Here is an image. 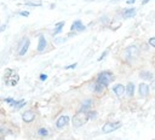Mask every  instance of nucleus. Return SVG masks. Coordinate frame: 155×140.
I'll list each match as a JSON object with an SVG mask.
<instances>
[{
    "mask_svg": "<svg viewBox=\"0 0 155 140\" xmlns=\"http://www.w3.org/2000/svg\"><path fill=\"white\" fill-rule=\"evenodd\" d=\"M29 46H30V40H29L28 36H24V37L19 41V43H18V47H17V54L21 56V57L24 56V54L28 52Z\"/></svg>",
    "mask_w": 155,
    "mask_h": 140,
    "instance_id": "3",
    "label": "nucleus"
},
{
    "mask_svg": "<svg viewBox=\"0 0 155 140\" xmlns=\"http://www.w3.org/2000/svg\"><path fill=\"white\" fill-rule=\"evenodd\" d=\"M68 123H69V116H61V117L57 119V122H56V127H57V128H63V127H65Z\"/></svg>",
    "mask_w": 155,
    "mask_h": 140,
    "instance_id": "12",
    "label": "nucleus"
},
{
    "mask_svg": "<svg viewBox=\"0 0 155 140\" xmlns=\"http://www.w3.org/2000/svg\"><path fill=\"white\" fill-rule=\"evenodd\" d=\"M113 80H114V77L110 71H102L97 75V82L103 84L104 87H108L113 82Z\"/></svg>",
    "mask_w": 155,
    "mask_h": 140,
    "instance_id": "2",
    "label": "nucleus"
},
{
    "mask_svg": "<svg viewBox=\"0 0 155 140\" xmlns=\"http://www.w3.org/2000/svg\"><path fill=\"white\" fill-rule=\"evenodd\" d=\"M76 65H78V64H76V63H74V64L67 65V66H65V69H67V70H69V69H75V68H76Z\"/></svg>",
    "mask_w": 155,
    "mask_h": 140,
    "instance_id": "27",
    "label": "nucleus"
},
{
    "mask_svg": "<svg viewBox=\"0 0 155 140\" xmlns=\"http://www.w3.org/2000/svg\"><path fill=\"white\" fill-rule=\"evenodd\" d=\"M134 93V83L133 82H128L127 86H126V94L128 97H132Z\"/></svg>",
    "mask_w": 155,
    "mask_h": 140,
    "instance_id": "16",
    "label": "nucleus"
},
{
    "mask_svg": "<svg viewBox=\"0 0 155 140\" xmlns=\"http://www.w3.org/2000/svg\"><path fill=\"white\" fill-rule=\"evenodd\" d=\"M148 43H149V46H151V47L155 48V36H154V37H150V39L148 40Z\"/></svg>",
    "mask_w": 155,
    "mask_h": 140,
    "instance_id": "25",
    "label": "nucleus"
},
{
    "mask_svg": "<svg viewBox=\"0 0 155 140\" xmlns=\"http://www.w3.org/2000/svg\"><path fill=\"white\" fill-rule=\"evenodd\" d=\"M138 88H139V89H138V93H139V95H140L142 98H145V97L149 95V92H150L149 84H147L145 82H142V83H139Z\"/></svg>",
    "mask_w": 155,
    "mask_h": 140,
    "instance_id": "7",
    "label": "nucleus"
},
{
    "mask_svg": "<svg viewBox=\"0 0 155 140\" xmlns=\"http://www.w3.org/2000/svg\"><path fill=\"white\" fill-rule=\"evenodd\" d=\"M24 105H25V101H24V100H22L21 103H19V101H17V104L15 105V109H21V107H23Z\"/></svg>",
    "mask_w": 155,
    "mask_h": 140,
    "instance_id": "24",
    "label": "nucleus"
},
{
    "mask_svg": "<svg viewBox=\"0 0 155 140\" xmlns=\"http://www.w3.org/2000/svg\"><path fill=\"white\" fill-rule=\"evenodd\" d=\"M136 2V0H126V4L127 5H132V4H134Z\"/></svg>",
    "mask_w": 155,
    "mask_h": 140,
    "instance_id": "29",
    "label": "nucleus"
},
{
    "mask_svg": "<svg viewBox=\"0 0 155 140\" xmlns=\"http://www.w3.org/2000/svg\"><path fill=\"white\" fill-rule=\"evenodd\" d=\"M22 118L24 122H33L35 118V113L33 111H25V112H23Z\"/></svg>",
    "mask_w": 155,
    "mask_h": 140,
    "instance_id": "13",
    "label": "nucleus"
},
{
    "mask_svg": "<svg viewBox=\"0 0 155 140\" xmlns=\"http://www.w3.org/2000/svg\"><path fill=\"white\" fill-rule=\"evenodd\" d=\"M140 53V48L138 45L136 43H132V45H128L126 48H125V58L127 60H133L136 59Z\"/></svg>",
    "mask_w": 155,
    "mask_h": 140,
    "instance_id": "1",
    "label": "nucleus"
},
{
    "mask_svg": "<svg viewBox=\"0 0 155 140\" xmlns=\"http://www.w3.org/2000/svg\"><path fill=\"white\" fill-rule=\"evenodd\" d=\"M104 88H105V87H104L103 84H101V83H98V82H97V83H96V86H94V93H98V94H99V93H102V92H103V89H104Z\"/></svg>",
    "mask_w": 155,
    "mask_h": 140,
    "instance_id": "18",
    "label": "nucleus"
},
{
    "mask_svg": "<svg viewBox=\"0 0 155 140\" xmlns=\"http://www.w3.org/2000/svg\"><path fill=\"white\" fill-rule=\"evenodd\" d=\"M64 24H65V22H59V23H57V24L54 25V29H53V31H52V35H53V36L59 35V34L63 31Z\"/></svg>",
    "mask_w": 155,
    "mask_h": 140,
    "instance_id": "14",
    "label": "nucleus"
},
{
    "mask_svg": "<svg viewBox=\"0 0 155 140\" xmlns=\"http://www.w3.org/2000/svg\"><path fill=\"white\" fill-rule=\"evenodd\" d=\"M120 126H121L120 122H108V123H105L103 126V129L102 130H103V133H111V132L116 130Z\"/></svg>",
    "mask_w": 155,
    "mask_h": 140,
    "instance_id": "6",
    "label": "nucleus"
},
{
    "mask_svg": "<svg viewBox=\"0 0 155 140\" xmlns=\"http://www.w3.org/2000/svg\"><path fill=\"white\" fill-rule=\"evenodd\" d=\"M150 0H142V5H145V4H148Z\"/></svg>",
    "mask_w": 155,
    "mask_h": 140,
    "instance_id": "31",
    "label": "nucleus"
},
{
    "mask_svg": "<svg viewBox=\"0 0 155 140\" xmlns=\"http://www.w3.org/2000/svg\"><path fill=\"white\" fill-rule=\"evenodd\" d=\"M4 100H5L6 103H8V104H10L11 106H13V107H15V105L17 104V101H16L15 99H12V98H5Z\"/></svg>",
    "mask_w": 155,
    "mask_h": 140,
    "instance_id": "21",
    "label": "nucleus"
},
{
    "mask_svg": "<svg viewBox=\"0 0 155 140\" xmlns=\"http://www.w3.org/2000/svg\"><path fill=\"white\" fill-rule=\"evenodd\" d=\"M91 106H92V100H91V99H86V100L82 103V105H81V107H80V111H82V112H88L90 109H91Z\"/></svg>",
    "mask_w": 155,
    "mask_h": 140,
    "instance_id": "15",
    "label": "nucleus"
},
{
    "mask_svg": "<svg viewBox=\"0 0 155 140\" xmlns=\"http://www.w3.org/2000/svg\"><path fill=\"white\" fill-rule=\"evenodd\" d=\"M137 14V10L134 7H130V8H125L122 10V17L124 18H132Z\"/></svg>",
    "mask_w": 155,
    "mask_h": 140,
    "instance_id": "10",
    "label": "nucleus"
},
{
    "mask_svg": "<svg viewBox=\"0 0 155 140\" xmlns=\"http://www.w3.org/2000/svg\"><path fill=\"white\" fill-rule=\"evenodd\" d=\"M18 14H19V16H23V17H29L30 12H29V11H19Z\"/></svg>",
    "mask_w": 155,
    "mask_h": 140,
    "instance_id": "26",
    "label": "nucleus"
},
{
    "mask_svg": "<svg viewBox=\"0 0 155 140\" xmlns=\"http://www.w3.org/2000/svg\"><path fill=\"white\" fill-rule=\"evenodd\" d=\"M113 92H114L117 97H121V95L126 92V87H125L124 84H121V83H116V84L113 87Z\"/></svg>",
    "mask_w": 155,
    "mask_h": 140,
    "instance_id": "11",
    "label": "nucleus"
},
{
    "mask_svg": "<svg viewBox=\"0 0 155 140\" xmlns=\"http://www.w3.org/2000/svg\"><path fill=\"white\" fill-rule=\"evenodd\" d=\"M46 78H47V75H46V74H41V75H40V80H41V81H45Z\"/></svg>",
    "mask_w": 155,
    "mask_h": 140,
    "instance_id": "28",
    "label": "nucleus"
},
{
    "mask_svg": "<svg viewBox=\"0 0 155 140\" xmlns=\"http://www.w3.org/2000/svg\"><path fill=\"white\" fill-rule=\"evenodd\" d=\"M46 47H47V40H46L44 34H40L39 35V41H38V52L39 53L44 52Z\"/></svg>",
    "mask_w": 155,
    "mask_h": 140,
    "instance_id": "8",
    "label": "nucleus"
},
{
    "mask_svg": "<svg viewBox=\"0 0 155 140\" xmlns=\"http://www.w3.org/2000/svg\"><path fill=\"white\" fill-rule=\"evenodd\" d=\"M96 116H97V112H96V111H88V112H87V117H88L90 119H93Z\"/></svg>",
    "mask_w": 155,
    "mask_h": 140,
    "instance_id": "23",
    "label": "nucleus"
},
{
    "mask_svg": "<svg viewBox=\"0 0 155 140\" xmlns=\"http://www.w3.org/2000/svg\"><path fill=\"white\" fill-rule=\"evenodd\" d=\"M139 77L140 80H144V81H154V74L149 70H142L139 72Z\"/></svg>",
    "mask_w": 155,
    "mask_h": 140,
    "instance_id": "9",
    "label": "nucleus"
},
{
    "mask_svg": "<svg viewBox=\"0 0 155 140\" xmlns=\"http://www.w3.org/2000/svg\"><path fill=\"white\" fill-rule=\"evenodd\" d=\"M25 6H33V7H38V6H41V2L40 1H25L24 2Z\"/></svg>",
    "mask_w": 155,
    "mask_h": 140,
    "instance_id": "17",
    "label": "nucleus"
},
{
    "mask_svg": "<svg viewBox=\"0 0 155 140\" xmlns=\"http://www.w3.org/2000/svg\"><path fill=\"white\" fill-rule=\"evenodd\" d=\"M38 134H39L40 136H46V135L48 134V132H47V129H45V128H39Z\"/></svg>",
    "mask_w": 155,
    "mask_h": 140,
    "instance_id": "20",
    "label": "nucleus"
},
{
    "mask_svg": "<svg viewBox=\"0 0 155 140\" xmlns=\"http://www.w3.org/2000/svg\"><path fill=\"white\" fill-rule=\"evenodd\" d=\"M85 30H86V25L82 23L81 19H75V21L71 23V25H70V31L74 33V34H76V33H82V31H85Z\"/></svg>",
    "mask_w": 155,
    "mask_h": 140,
    "instance_id": "5",
    "label": "nucleus"
},
{
    "mask_svg": "<svg viewBox=\"0 0 155 140\" xmlns=\"http://www.w3.org/2000/svg\"><path fill=\"white\" fill-rule=\"evenodd\" d=\"M108 53H109V48H107L105 51H103V53H102V54L98 57V60H99V62H101V60H103V59H104V58L108 56Z\"/></svg>",
    "mask_w": 155,
    "mask_h": 140,
    "instance_id": "22",
    "label": "nucleus"
},
{
    "mask_svg": "<svg viewBox=\"0 0 155 140\" xmlns=\"http://www.w3.org/2000/svg\"><path fill=\"white\" fill-rule=\"evenodd\" d=\"M87 119H88L87 112L79 111V112L75 115V117L73 118V124H74V127H80V126H82Z\"/></svg>",
    "mask_w": 155,
    "mask_h": 140,
    "instance_id": "4",
    "label": "nucleus"
},
{
    "mask_svg": "<svg viewBox=\"0 0 155 140\" xmlns=\"http://www.w3.org/2000/svg\"><path fill=\"white\" fill-rule=\"evenodd\" d=\"M151 82H153V87L155 88V81H151Z\"/></svg>",
    "mask_w": 155,
    "mask_h": 140,
    "instance_id": "32",
    "label": "nucleus"
},
{
    "mask_svg": "<svg viewBox=\"0 0 155 140\" xmlns=\"http://www.w3.org/2000/svg\"><path fill=\"white\" fill-rule=\"evenodd\" d=\"M65 39L67 37H54L53 39V43L54 45H61V43H63L65 41Z\"/></svg>",
    "mask_w": 155,
    "mask_h": 140,
    "instance_id": "19",
    "label": "nucleus"
},
{
    "mask_svg": "<svg viewBox=\"0 0 155 140\" xmlns=\"http://www.w3.org/2000/svg\"><path fill=\"white\" fill-rule=\"evenodd\" d=\"M5 28H6V24H2V25H1V28H0V31H4V30H5Z\"/></svg>",
    "mask_w": 155,
    "mask_h": 140,
    "instance_id": "30",
    "label": "nucleus"
}]
</instances>
